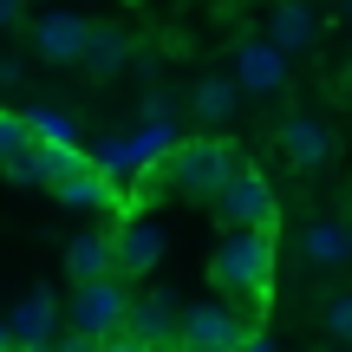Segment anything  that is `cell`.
I'll use <instances>...</instances> for the list:
<instances>
[{"label": "cell", "instance_id": "20", "mask_svg": "<svg viewBox=\"0 0 352 352\" xmlns=\"http://www.w3.org/2000/svg\"><path fill=\"white\" fill-rule=\"evenodd\" d=\"M176 111H183V98H176V91H144V104H138V118L144 124H176Z\"/></svg>", "mask_w": 352, "mask_h": 352}, {"label": "cell", "instance_id": "19", "mask_svg": "<svg viewBox=\"0 0 352 352\" xmlns=\"http://www.w3.org/2000/svg\"><path fill=\"white\" fill-rule=\"evenodd\" d=\"M33 151V131H26V111H0V164Z\"/></svg>", "mask_w": 352, "mask_h": 352}, {"label": "cell", "instance_id": "21", "mask_svg": "<svg viewBox=\"0 0 352 352\" xmlns=\"http://www.w3.org/2000/svg\"><path fill=\"white\" fill-rule=\"evenodd\" d=\"M320 327H327L340 346H352V294H333V300H327V314H320Z\"/></svg>", "mask_w": 352, "mask_h": 352}, {"label": "cell", "instance_id": "18", "mask_svg": "<svg viewBox=\"0 0 352 352\" xmlns=\"http://www.w3.org/2000/svg\"><path fill=\"white\" fill-rule=\"evenodd\" d=\"M26 131H33V144H78V118L59 111V104H33Z\"/></svg>", "mask_w": 352, "mask_h": 352}, {"label": "cell", "instance_id": "16", "mask_svg": "<svg viewBox=\"0 0 352 352\" xmlns=\"http://www.w3.org/2000/svg\"><path fill=\"white\" fill-rule=\"evenodd\" d=\"M235 104H241V78L235 72H209V78H196V91H189V111H196L202 124H228Z\"/></svg>", "mask_w": 352, "mask_h": 352}, {"label": "cell", "instance_id": "23", "mask_svg": "<svg viewBox=\"0 0 352 352\" xmlns=\"http://www.w3.org/2000/svg\"><path fill=\"white\" fill-rule=\"evenodd\" d=\"M20 20H26V0H0V33H13Z\"/></svg>", "mask_w": 352, "mask_h": 352}, {"label": "cell", "instance_id": "1", "mask_svg": "<svg viewBox=\"0 0 352 352\" xmlns=\"http://www.w3.org/2000/svg\"><path fill=\"white\" fill-rule=\"evenodd\" d=\"M209 280L222 300L261 307L267 287H274V228H228L215 261H209Z\"/></svg>", "mask_w": 352, "mask_h": 352}, {"label": "cell", "instance_id": "15", "mask_svg": "<svg viewBox=\"0 0 352 352\" xmlns=\"http://www.w3.org/2000/svg\"><path fill=\"white\" fill-rule=\"evenodd\" d=\"M7 333H13V346H33V340H52L59 333V300H52L46 287H33L20 307L7 314Z\"/></svg>", "mask_w": 352, "mask_h": 352}, {"label": "cell", "instance_id": "26", "mask_svg": "<svg viewBox=\"0 0 352 352\" xmlns=\"http://www.w3.org/2000/svg\"><path fill=\"white\" fill-rule=\"evenodd\" d=\"M0 352H13V333H7V320H0Z\"/></svg>", "mask_w": 352, "mask_h": 352}, {"label": "cell", "instance_id": "10", "mask_svg": "<svg viewBox=\"0 0 352 352\" xmlns=\"http://www.w3.org/2000/svg\"><path fill=\"white\" fill-rule=\"evenodd\" d=\"M85 39H91V20H85V13H39V20H33V52H39V59H46V65H78V59H85Z\"/></svg>", "mask_w": 352, "mask_h": 352}, {"label": "cell", "instance_id": "14", "mask_svg": "<svg viewBox=\"0 0 352 352\" xmlns=\"http://www.w3.org/2000/svg\"><path fill=\"white\" fill-rule=\"evenodd\" d=\"M65 274L78 280H104L118 274V254H111V228H85V235H72V248H65Z\"/></svg>", "mask_w": 352, "mask_h": 352}, {"label": "cell", "instance_id": "2", "mask_svg": "<svg viewBox=\"0 0 352 352\" xmlns=\"http://www.w3.org/2000/svg\"><path fill=\"white\" fill-rule=\"evenodd\" d=\"M235 170H241V157H235L228 138H189V144H176L164 157V183L176 196H189V202H215Z\"/></svg>", "mask_w": 352, "mask_h": 352}, {"label": "cell", "instance_id": "6", "mask_svg": "<svg viewBox=\"0 0 352 352\" xmlns=\"http://www.w3.org/2000/svg\"><path fill=\"white\" fill-rule=\"evenodd\" d=\"M215 215H222L228 228H274L280 196H274V183H267L261 170H248V164H241V170L222 183V196H215Z\"/></svg>", "mask_w": 352, "mask_h": 352}, {"label": "cell", "instance_id": "12", "mask_svg": "<svg viewBox=\"0 0 352 352\" xmlns=\"http://www.w3.org/2000/svg\"><path fill=\"white\" fill-rule=\"evenodd\" d=\"M280 157H287L294 170H327L333 164V131L320 124L314 111H294L287 124H280Z\"/></svg>", "mask_w": 352, "mask_h": 352}, {"label": "cell", "instance_id": "13", "mask_svg": "<svg viewBox=\"0 0 352 352\" xmlns=\"http://www.w3.org/2000/svg\"><path fill=\"white\" fill-rule=\"evenodd\" d=\"M267 39H274L280 52H307V46H320V20H314V7L307 0H274V13H267Z\"/></svg>", "mask_w": 352, "mask_h": 352}, {"label": "cell", "instance_id": "27", "mask_svg": "<svg viewBox=\"0 0 352 352\" xmlns=\"http://www.w3.org/2000/svg\"><path fill=\"white\" fill-rule=\"evenodd\" d=\"M346 26H352V0H346Z\"/></svg>", "mask_w": 352, "mask_h": 352}, {"label": "cell", "instance_id": "22", "mask_svg": "<svg viewBox=\"0 0 352 352\" xmlns=\"http://www.w3.org/2000/svg\"><path fill=\"white\" fill-rule=\"evenodd\" d=\"M52 352H104V340H91V333H65V340H52Z\"/></svg>", "mask_w": 352, "mask_h": 352}, {"label": "cell", "instance_id": "24", "mask_svg": "<svg viewBox=\"0 0 352 352\" xmlns=\"http://www.w3.org/2000/svg\"><path fill=\"white\" fill-rule=\"evenodd\" d=\"M20 78H26V65H20V59H13V52H0V85H7V91H13V85H20Z\"/></svg>", "mask_w": 352, "mask_h": 352}, {"label": "cell", "instance_id": "17", "mask_svg": "<svg viewBox=\"0 0 352 352\" xmlns=\"http://www.w3.org/2000/svg\"><path fill=\"white\" fill-rule=\"evenodd\" d=\"M85 65L91 78H118L131 65V33H118V26H91V39H85Z\"/></svg>", "mask_w": 352, "mask_h": 352}, {"label": "cell", "instance_id": "4", "mask_svg": "<svg viewBox=\"0 0 352 352\" xmlns=\"http://www.w3.org/2000/svg\"><path fill=\"white\" fill-rule=\"evenodd\" d=\"M294 254H300L307 274H340V267H352V215L333 209V215H307L300 235H294Z\"/></svg>", "mask_w": 352, "mask_h": 352}, {"label": "cell", "instance_id": "8", "mask_svg": "<svg viewBox=\"0 0 352 352\" xmlns=\"http://www.w3.org/2000/svg\"><path fill=\"white\" fill-rule=\"evenodd\" d=\"M111 254H118V274L124 280H144L164 261V222H157V215H124V222L111 228Z\"/></svg>", "mask_w": 352, "mask_h": 352}, {"label": "cell", "instance_id": "5", "mask_svg": "<svg viewBox=\"0 0 352 352\" xmlns=\"http://www.w3.org/2000/svg\"><path fill=\"white\" fill-rule=\"evenodd\" d=\"M248 314L235 300H202V307H183V346L189 352H241L248 346Z\"/></svg>", "mask_w": 352, "mask_h": 352}, {"label": "cell", "instance_id": "11", "mask_svg": "<svg viewBox=\"0 0 352 352\" xmlns=\"http://www.w3.org/2000/svg\"><path fill=\"white\" fill-rule=\"evenodd\" d=\"M52 196H59L65 209H91V215H118V209H124V183H118L111 170H98V164L59 176V183H52Z\"/></svg>", "mask_w": 352, "mask_h": 352}, {"label": "cell", "instance_id": "9", "mask_svg": "<svg viewBox=\"0 0 352 352\" xmlns=\"http://www.w3.org/2000/svg\"><path fill=\"white\" fill-rule=\"evenodd\" d=\"M235 78H241V91H254V98H280L294 72H287V52H280L267 33H254V39L235 46Z\"/></svg>", "mask_w": 352, "mask_h": 352}, {"label": "cell", "instance_id": "25", "mask_svg": "<svg viewBox=\"0 0 352 352\" xmlns=\"http://www.w3.org/2000/svg\"><path fill=\"white\" fill-rule=\"evenodd\" d=\"M104 352H151V346H138V340H104Z\"/></svg>", "mask_w": 352, "mask_h": 352}, {"label": "cell", "instance_id": "28", "mask_svg": "<svg viewBox=\"0 0 352 352\" xmlns=\"http://www.w3.org/2000/svg\"><path fill=\"white\" fill-rule=\"evenodd\" d=\"M346 91H352V78H346Z\"/></svg>", "mask_w": 352, "mask_h": 352}, {"label": "cell", "instance_id": "7", "mask_svg": "<svg viewBox=\"0 0 352 352\" xmlns=\"http://www.w3.org/2000/svg\"><path fill=\"white\" fill-rule=\"evenodd\" d=\"M124 340H138L151 352H176V346H183V307H176L170 294H131Z\"/></svg>", "mask_w": 352, "mask_h": 352}, {"label": "cell", "instance_id": "3", "mask_svg": "<svg viewBox=\"0 0 352 352\" xmlns=\"http://www.w3.org/2000/svg\"><path fill=\"white\" fill-rule=\"evenodd\" d=\"M124 320H131L124 274L78 280V287H72V307H65V327H72V333H91V340H124Z\"/></svg>", "mask_w": 352, "mask_h": 352}]
</instances>
